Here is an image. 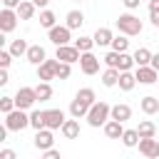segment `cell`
Returning a JSON list of instances; mask_svg holds the SVG:
<instances>
[{
    "label": "cell",
    "instance_id": "cell-1",
    "mask_svg": "<svg viewBox=\"0 0 159 159\" xmlns=\"http://www.w3.org/2000/svg\"><path fill=\"white\" fill-rule=\"evenodd\" d=\"M84 119H87V124H89V127H104V124L112 119V107H109L107 102H102V99H99V102H94V104H92V109H89V114H87Z\"/></svg>",
    "mask_w": 159,
    "mask_h": 159
},
{
    "label": "cell",
    "instance_id": "cell-2",
    "mask_svg": "<svg viewBox=\"0 0 159 159\" xmlns=\"http://www.w3.org/2000/svg\"><path fill=\"white\" fill-rule=\"evenodd\" d=\"M117 30L122 35H127V37H134V35L142 32V20L137 15H132V12H124V15L117 17Z\"/></svg>",
    "mask_w": 159,
    "mask_h": 159
},
{
    "label": "cell",
    "instance_id": "cell-3",
    "mask_svg": "<svg viewBox=\"0 0 159 159\" xmlns=\"http://www.w3.org/2000/svg\"><path fill=\"white\" fill-rule=\"evenodd\" d=\"M5 127H7V132H22L25 127H30V114L25 109H15V112L5 114Z\"/></svg>",
    "mask_w": 159,
    "mask_h": 159
},
{
    "label": "cell",
    "instance_id": "cell-4",
    "mask_svg": "<svg viewBox=\"0 0 159 159\" xmlns=\"http://www.w3.org/2000/svg\"><path fill=\"white\" fill-rule=\"evenodd\" d=\"M35 102H37L35 87H20V89L15 92V107H17V109H30Z\"/></svg>",
    "mask_w": 159,
    "mask_h": 159
},
{
    "label": "cell",
    "instance_id": "cell-5",
    "mask_svg": "<svg viewBox=\"0 0 159 159\" xmlns=\"http://www.w3.org/2000/svg\"><path fill=\"white\" fill-rule=\"evenodd\" d=\"M17 10H7V7H2L0 10V32L2 35H7V32H12L15 27H17Z\"/></svg>",
    "mask_w": 159,
    "mask_h": 159
},
{
    "label": "cell",
    "instance_id": "cell-6",
    "mask_svg": "<svg viewBox=\"0 0 159 159\" xmlns=\"http://www.w3.org/2000/svg\"><path fill=\"white\" fill-rule=\"evenodd\" d=\"M80 57H82V52H80L75 45H62V47H57V50H55V60H60V62H67V65H72V62H80Z\"/></svg>",
    "mask_w": 159,
    "mask_h": 159
},
{
    "label": "cell",
    "instance_id": "cell-7",
    "mask_svg": "<svg viewBox=\"0 0 159 159\" xmlns=\"http://www.w3.org/2000/svg\"><path fill=\"white\" fill-rule=\"evenodd\" d=\"M50 32V42L55 45V47H62V45H70V27L67 25H55L52 30H47Z\"/></svg>",
    "mask_w": 159,
    "mask_h": 159
},
{
    "label": "cell",
    "instance_id": "cell-8",
    "mask_svg": "<svg viewBox=\"0 0 159 159\" xmlns=\"http://www.w3.org/2000/svg\"><path fill=\"white\" fill-rule=\"evenodd\" d=\"M67 119H65V112L62 109H45V129H62V124H65Z\"/></svg>",
    "mask_w": 159,
    "mask_h": 159
},
{
    "label": "cell",
    "instance_id": "cell-9",
    "mask_svg": "<svg viewBox=\"0 0 159 159\" xmlns=\"http://www.w3.org/2000/svg\"><path fill=\"white\" fill-rule=\"evenodd\" d=\"M37 80H40V82L57 80V60H45V62L37 67Z\"/></svg>",
    "mask_w": 159,
    "mask_h": 159
},
{
    "label": "cell",
    "instance_id": "cell-10",
    "mask_svg": "<svg viewBox=\"0 0 159 159\" xmlns=\"http://www.w3.org/2000/svg\"><path fill=\"white\" fill-rule=\"evenodd\" d=\"M40 152H47V149H55L52 144H55V137H52V129H40V132H35V142H32Z\"/></svg>",
    "mask_w": 159,
    "mask_h": 159
},
{
    "label": "cell",
    "instance_id": "cell-11",
    "mask_svg": "<svg viewBox=\"0 0 159 159\" xmlns=\"http://www.w3.org/2000/svg\"><path fill=\"white\" fill-rule=\"evenodd\" d=\"M80 70H82L84 75H97V72H99V60H97L92 52H84V55L80 57Z\"/></svg>",
    "mask_w": 159,
    "mask_h": 159
},
{
    "label": "cell",
    "instance_id": "cell-12",
    "mask_svg": "<svg viewBox=\"0 0 159 159\" xmlns=\"http://www.w3.org/2000/svg\"><path fill=\"white\" fill-rule=\"evenodd\" d=\"M25 60L30 62V65H35V67H40L45 60H47V52H45V47L42 45H30V50H27V55H25Z\"/></svg>",
    "mask_w": 159,
    "mask_h": 159
},
{
    "label": "cell",
    "instance_id": "cell-13",
    "mask_svg": "<svg viewBox=\"0 0 159 159\" xmlns=\"http://www.w3.org/2000/svg\"><path fill=\"white\" fill-rule=\"evenodd\" d=\"M139 152L147 159H159V139H139Z\"/></svg>",
    "mask_w": 159,
    "mask_h": 159
},
{
    "label": "cell",
    "instance_id": "cell-14",
    "mask_svg": "<svg viewBox=\"0 0 159 159\" xmlns=\"http://www.w3.org/2000/svg\"><path fill=\"white\" fill-rule=\"evenodd\" d=\"M134 77H137V82H139V84H154V82H157V77H159V72H157L154 67H137Z\"/></svg>",
    "mask_w": 159,
    "mask_h": 159
},
{
    "label": "cell",
    "instance_id": "cell-15",
    "mask_svg": "<svg viewBox=\"0 0 159 159\" xmlns=\"http://www.w3.org/2000/svg\"><path fill=\"white\" fill-rule=\"evenodd\" d=\"M92 40H94V45L104 47V45H112L114 35H112V30H109V27H97V30H94V35H92Z\"/></svg>",
    "mask_w": 159,
    "mask_h": 159
},
{
    "label": "cell",
    "instance_id": "cell-16",
    "mask_svg": "<svg viewBox=\"0 0 159 159\" xmlns=\"http://www.w3.org/2000/svg\"><path fill=\"white\" fill-rule=\"evenodd\" d=\"M152 55H154V52H149L147 47H137L132 57H134V65H137V67H149V65H152Z\"/></svg>",
    "mask_w": 159,
    "mask_h": 159
},
{
    "label": "cell",
    "instance_id": "cell-17",
    "mask_svg": "<svg viewBox=\"0 0 159 159\" xmlns=\"http://www.w3.org/2000/svg\"><path fill=\"white\" fill-rule=\"evenodd\" d=\"M89 109H92V107H89V104H84V102H82V99H77V97H75V99H72V104H70V114H72V119L87 117V114H89Z\"/></svg>",
    "mask_w": 159,
    "mask_h": 159
},
{
    "label": "cell",
    "instance_id": "cell-18",
    "mask_svg": "<svg viewBox=\"0 0 159 159\" xmlns=\"http://www.w3.org/2000/svg\"><path fill=\"white\" fill-rule=\"evenodd\" d=\"M60 132H62L65 139H77V137H80V119H67Z\"/></svg>",
    "mask_w": 159,
    "mask_h": 159
},
{
    "label": "cell",
    "instance_id": "cell-19",
    "mask_svg": "<svg viewBox=\"0 0 159 159\" xmlns=\"http://www.w3.org/2000/svg\"><path fill=\"white\" fill-rule=\"evenodd\" d=\"M82 22H84V15H82V10H70V12L65 15V25H67L70 30H77V27H82Z\"/></svg>",
    "mask_w": 159,
    "mask_h": 159
},
{
    "label": "cell",
    "instance_id": "cell-20",
    "mask_svg": "<svg viewBox=\"0 0 159 159\" xmlns=\"http://www.w3.org/2000/svg\"><path fill=\"white\" fill-rule=\"evenodd\" d=\"M129 117H132V107H129V104H114V107H112V119H114V122H122V124H124Z\"/></svg>",
    "mask_w": 159,
    "mask_h": 159
},
{
    "label": "cell",
    "instance_id": "cell-21",
    "mask_svg": "<svg viewBox=\"0 0 159 159\" xmlns=\"http://www.w3.org/2000/svg\"><path fill=\"white\" fill-rule=\"evenodd\" d=\"M104 134H107V139H122V134H124V127H122V122H114V119H109V122L104 124Z\"/></svg>",
    "mask_w": 159,
    "mask_h": 159
},
{
    "label": "cell",
    "instance_id": "cell-22",
    "mask_svg": "<svg viewBox=\"0 0 159 159\" xmlns=\"http://www.w3.org/2000/svg\"><path fill=\"white\" fill-rule=\"evenodd\" d=\"M137 134H139V139H154V137H157V127H154V122H149V119L139 122Z\"/></svg>",
    "mask_w": 159,
    "mask_h": 159
},
{
    "label": "cell",
    "instance_id": "cell-23",
    "mask_svg": "<svg viewBox=\"0 0 159 159\" xmlns=\"http://www.w3.org/2000/svg\"><path fill=\"white\" fill-rule=\"evenodd\" d=\"M35 10H37V7H35L32 0H22L20 7H17V17H20V20H32V17H35Z\"/></svg>",
    "mask_w": 159,
    "mask_h": 159
},
{
    "label": "cell",
    "instance_id": "cell-24",
    "mask_svg": "<svg viewBox=\"0 0 159 159\" xmlns=\"http://www.w3.org/2000/svg\"><path fill=\"white\" fill-rule=\"evenodd\" d=\"M119 70H114V67H107L104 72H102V84L104 87H114V84H119Z\"/></svg>",
    "mask_w": 159,
    "mask_h": 159
},
{
    "label": "cell",
    "instance_id": "cell-25",
    "mask_svg": "<svg viewBox=\"0 0 159 159\" xmlns=\"http://www.w3.org/2000/svg\"><path fill=\"white\" fill-rule=\"evenodd\" d=\"M139 107H142V112L144 114H157L159 112V99L157 97H142V102H139Z\"/></svg>",
    "mask_w": 159,
    "mask_h": 159
},
{
    "label": "cell",
    "instance_id": "cell-26",
    "mask_svg": "<svg viewBox=\"0 0 159 159\" xmlns=\"http://www.w3.org/2000/svg\"><path fill=\"white\" fill-rule=\"evenodd\" d=\"M134 84H137V77H134V72H122V75H119V89H122V92H129V89H134Z\"/></svg>",
    "mask_w": 159,
    "mask_h": 159
},
{
    "label": "cell",
    "instance_id": "cell-27",
    "mask_svg": "<svg viewBox=\"0 0 159 159\" xmlns=\"http://www.w3.org/2000/svg\"><path fill=\"white\" fill-rule=\"evenodd\" d=\"M30 127H32L35 132L45 129V109H35V112H30Z\"/></svg>",
    "mask_w": 159,
    "mask_h": 159
},
{
    "label": "cell",
    "instance_id": "cell-28",
    "mask_svg": "<svg viewBox=\"0 0 159 159\" xmlns=\"http://www.w3.org/2000/svg\"><path fill=\"white\" fill-rule=\"evenodd\" d=\"M40 25H42V27H47V30H52V27L57 25L55 12H52V10H40Z\"/></svg>",
    "mask_w": 159,
    "mask_h": 159
},
{
    "label": "cell",
    "instance_id": "cell-29",
    "mask_svg": "<svg viewBox=\"0 0 159 159\" xmlns=\"http://www.w3.org/2000/svg\"><path fill=\"white\" fill-rule=\"evenodd\" d=\"M27 50H30V45H27L25 40H12V42H10L12 57H22V55H27Z\"/></svg>",
    "mask_w": 159,
    "mask_h": 159
},
{
    "label": "cell",
    "instance_id": "cell-30",
    "mask_svg": "<svg viewBox=\"0 0 159 159\" xmlns=\"http://www.w3.org/2000/svg\"><path fill=\"white\" fill-rule=\"evenodd\" d=\"M122 144L124 147H139V134H137V129H124V134H122Z\"/></svg>",
    "mask_w": 159,
    "mask_h": 159
},
{
    "label": "cell",
    "instance_id": "cell-31",
    "mask_svg": "<svg viewBox=\"0 0 159 159\" xmlns=\"http://www.w3.org/2000/svg\"><path fill=\"white\" fill-rule=\"evenodd\" d=\"M75 47H77L82 55H84V52H92V47H94V40L82 35V37H77V40H75Z\"/></svg>",
    "mask_w": 159,
    "mask_h": 159
},
{
    "label": "cell",
    "instance_id": "cell-32",
    "mask_svg": "<svg viewBox=\"0 0 159 159\" xmlns=\"http://www.w3.org/2000/svg\"><path fill=\"white\" fill-rule=\"evenodd\" d=\"M35 92H37V99H40V102H47V99L52 97V87H50V82H40V84L35 87Z\"/></svg>",
    "mask_w": 159,
    "mask_h": 159
},
{
    "label": "cell",
    "instance_id": "cell-33",
    "mask_svg": "<svg viewBox=\"0 0 159 159\" xmlns=\"http://www.w3.org/2000/svg\"><path fill=\"white\" fill-rule=\"evenodd\" d=\"M75 97H77V99H82V102H84V104H89V107H92V104H94V99H97L92 87H82V89L75 94Z\"/></svg>",
    "mask_w": 159,
    "mask_h": 159
},
{
    "label": "cell",
    "instance_id": "cell-34",
    "mask_svg": "<svg viewBox=\"0 0 159 159\" xmlns=\"http://www.w3.org/2000/svg\"><path fill=\"white\" fill-rule=\"evenodd\" d=\"M114 52H127V47H129V40H127V35H117L114 40H112V45H109Z\"/></svg>",
    "mask_w": 159,
    "mask_h": 159
},
{
    "label": "cell",
    "instance_id": "cell-35",
    "mask_svg": "<svg viewBox=\"0 0 159 159\" xmlns=\"http://www.w3.org/2000/svg\"><path fill=\"white\" fill-rule=\"evenodd\" d=\"M132 67H134V57L127 55V52H122V55H119V65H117V70H119V72H129Z\"/></svg>",
    "mask_w": 159,
    "mask_h": 159
},
{
    "label": "cell",
    "instance_id": "cell-36",
    "mask_svg": "<svg viewBox=\"0 0 159 159\" xmlns=\"http://www.w3.org/2000/svg\"><path fill=\"white\" fill-rule=\"evenodd\" d=\"M17 107H15V97H0V112L2 114H10V112H15Z\"/></svg>",
    "mask_w": 159,
    "mask_h": 159
},
{
    "label": "cell",
    "instance_id": "cell-37",
    "mask_svg": "<svg viewBox=\"0 0 159 159\" xmlns=\"http://www.w3.org/2000/svg\"><path fill=\"white\" fill-rule=\"evenodd\" d=\"M70 75H72V67L67 62H60L57 60V80H70Z\"/></svg>",
    "mask_w": 159,
    "mask_h": 159
},
{
    "label": "cell",
    "instance_id": "cell-38",
    "mask_svg": "<svg viewBox=\"0 0 159 159\" xmlns=\"http://www.w3.org/2000/svg\"><path fill=\"white\" fill-rule=\"evenodd\" d=\"M12 62V52L10 50H0V70H7Z\"/></svg>",
    "mask_w": 159,
    "mask_h": 159
},
{
    "label": "cell",
    "instance_id": "cell-39",
    "mask_svg": "<svg viewBox=\"0 0 159 159\" xmlns=\"http://www.w3.org/2000/svg\"><path fill=\"white\" fill-rule=\"evenodd\" d=\"M119 55H122V52H114V50H112V52H107V55H104L107 67H114V70H117V65H119Z\"/></svg>",
    "mask_w": 159,
    "mask_h": 159
},
{
    "label": "cell",
    "instance_id": "cell-40",
    "mask_svg": "<svg viewBox=\"0 0 159 159\" xmlns=\"http://www.w3.org/2000/svg\"><path fill=\"white\" fill-rule=\"evenodd\" d=\"M42 159H62V154L57 149H47V152H42Z\"/></svg>",
    "mask_w": 159,
    "mask_h": 159
},
{
    "label": "cell",
    "instance_id": "cell-41",
    "mask_svg": "<svg viewBox=\"0 0 159 159\" xmlns=\"http://www.w3.org/2000/svg\"><path fill=\"white\" fill-rule=\"evenodd\" d=\"M20 2H22V0H2V7H7V10H17Z\"/></svg>",
    "mask_w": 159,
    "mask_h": 159
},
{
    "label": "cell",
    "instance_id": "cell-42",
    "mask_svg": "<svg viewBox=\"0 0 159 159\" xmlns=\"http://www.w3.org/2000/svg\"><path fill=\"white\" fill-rule=\"evenodd\" d=\"M0 159H17V154L12 149H0Z\"/></svg>",
    "mask_w": 159,
    "mask_h": 159
},
{
    "label": "cell",
    "instance_id": "cell-43",
    "mask_svg": "<svg viewBox=\"0 0 159 159\" xmlns=\"http://www.w3.org/2000/svg\"><path fill=\"white\" fill-rule=\"evenodd\" d=\"M122 2H124V7H127V10H134V7H139V2H142V0H122Z\"/></svg>",
    "mask_w": 159,
    "mask_h": 159
},
{
    "label": "cell",
    "instance_id": "cell-44",
    "mask_svg": "<svg viewBox=\"0 0 159 159\" xmlns=\"http://www.w3.org/2000/svg\"><path fill=\"white\" fill-rule=\"evenodd\" d=\"M149 67H154V70L159 72V52H154V55H152V65H149Z\"/></svg>",
    "mask_w": 159,
    "mask_h": 159
},
{
    "label": "cell",
    "instance_id": "cell-45",
    "mask_svg": "<svg viewBox=\"0 0 159 159\" xmlns=\"http://www.w3.org/2000/svg\"><path fill=\"white\" fill-rule=\"evenodd\" d=\"M10 77H7V70H0V84H7Z\"/></svg>",
    "mask_w": 159,
    "mask_h": 159
},
{
    "label": "cell",
    "instance_id": "cell-46",
    "mask_svg": "<svg viewBox=\"0 0 159 159\" xmlns=\"http://www.w3.org/2000/svg\"><path fill=\"white\" fill-rule=\"evenodd\" d=\"M149 20H152L154 27H159V12H149Z\"/></svg>",
    "mask_w": 159,
    "mask_h": 159
},
{
    "label": "cell",
    "instance_id": "cell-47",
    "mask_svg": "<svg viewBox=\"0 0 159 159\" xmlns=\"http://www.w3.org/2000/svg\"><path fill=\"white\" fill-rule=\"evenodd\" d=\"M149 12H159V0H149Z\"/></svg>",
    "mask_w": 159,
    "mask_h": 159
},
{
    "label": "cell",
    "instance_id": "cell-48",
    "mask_svg": "<svg viewBox=\"0 0 159 159\" xmlns=\"http://www.w3.org/2000/svg\"><path fill=\"white\" fill-rule=\"evenodd\" d=\"M32 2H35V7H42V10H47V2H50V0H32Z\"/></svg>",
    "mask_w": 159,
    "mask_h": 159
},
{
    "label": "cell",
    "instance_id": "cell-49",
    "mask_svg": "<svg viewBox=\"0 0 159 159\" xmlns=\"http://www.w3.org/2000/svg\"><path fill=\"white\" fill-rule=\"evenodd\" d=\"M75 2H82V0H75Z\"/></svg>",
    "mask_w": 159,
    "mask_h": 159
}]
</instances>
